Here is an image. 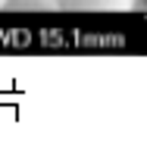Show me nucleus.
I'll list each match as a JSON object with an SVG mask.
<instances>
[{"label":"nucleus","instance_id":"7ed1b4c3","mask_svg":"<svg viewBox=\"0 0 147 147\" xmlns=\"http://www.w3.org/2000/svg\"><path fill=\"white\" fill-rule=\"evenodd\" d=\"M141 3H144V6H147V0H138V6H141Z\"/></svg>","mask_w":147,"mask_h":147},{"label":"nucleus","instance_id":"f03ea898","mask_svg":"<svg viewBox=\"0 0 147 147\" xmlns=\"http://www.w3.org/2000/svg\"><path fill=\"white\" fill-rule=\"evenodd\" d=\"M0 9H9V13H57L59 0H3Z\"/></svg>","mask_w":147,"mask_h":147},{"label":"nucleus","instance_id":"f257e3e1","mask_svg":"<svg viewBox=\"0 0 147 147\" xmlns=\"http://www.w3.org/2000/svg\"><path fill=\"white\" fill-rule=\"evenodd\" d=\"M59 9L66 13H131L138 9V0H59Z\"/></svg>","mask_w":147,"mask_h":147},{"label":"nucleus","instance_id":"20e7f679","mask_svg":"<svg viewBox=\"0 0 147 147\" xmlns=\"http://www.w3.org/2000/svg\"><path fill=\"white\" fill-rule=\"evenodd\" d=\"M0 3H3V0H0Z\"/></svg>","mask_w":147,"mask_h":147}]
</instances>
